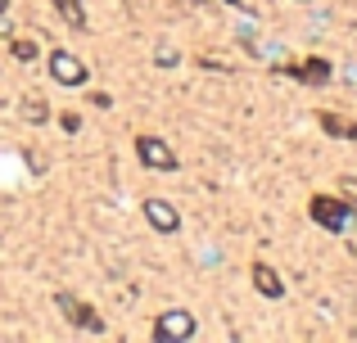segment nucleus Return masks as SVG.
Listing matches in <instances>:
<instances>
[{
    "instance_id": "obj_3",
    "label": "nucleus",
    "mask_w": 357,
    "mask_h": 343,
    "mask_svg": "<svg viewBox=\"0 0 357 343\" xmlns=\"http://www.w3.org/2000/svg\"><path fill=\"white\" fill-rule=\"evenodd\" d=\"M344 212H349V208H344L340 199H331V194H317V199H312V217L321 221L326 230H344V221H349Z\"/></svg>"
},
{
    "instance_id": "obj_11",
    "label": "nucleus",
    "mask_w": 357,
    "mask_h": 343,
    "mask_svg": "<svg viewBox=\"0 0 357 343\" xmlns=\"http://www.w3.org/2000/svg\"><path fill=\"white\" fill-rule=\"evenodd\" d=\"M59 5H77V0H59Z\"/></svg>"
},
{
    "instance_id": "obj_4",
    "label": "nucleus",
    "mask_w": 357,
    "mask_h": 343,
    "mask_svg": "<svg viewBox=\"0 0 357 343\" xmlns=\"http://www.w3.org/2000/svg\"><path fill=\"white\" fill-rule=\"evenodd\" d=\"M50 72H54V81H63V86H82L86 81V68H82L73 54H50Z\"/></svg>"
},
{
    "instance_id": "obj_7",
    "label": "nucleus",
    "mask_w": 357,
    "mask_h": 343,
    "mask_svg": "<svg viewBox=\"0 0 357 343\" xmlns=\"http://www.w3.org/2000/svg\"><path fill=\"white\" fill-rule=\"evenodd\" d=\"M59 312H68V317H73V321H77V326H82V330H100V321H96V312H91V308H82V303H77V298H63V294H59Z\"/></svg>"
},
{
    "instance_id": "obj_6",
    "label": "nucleus",
    "mask_w": 357,
    "mask_h": 343,
    "mask_svg": "<svg viewBox=\"0 0 357 343\" xmlns=\"http://www.w3.org/2000/svg\"><path fill=\"white\" fill-rule=\"evenodd\" d=\"M253 285H258V294H267V298H280V289H285V285H280V276L271 271L267 262L253 266Z\"/></svg>"
},
{
    "instance_id": "obj_8",
    "label": "nucleus",
    "mask_w": 357,
    "mask_h": 343,
    "mask_svg": "<svg viewBox=\"0 0 357 343\" xmlns=\"http://www.w3.org/2000/svg\"><path fill=\"white\" fill-rule=\"evenodd\" d=\"M14 54H18V59H27V63H32V59H36V45H32V41H14Z\"/></svg>"
},
{
    "instance_id": "obj_10",
    "label": "nucleus",
    "mask_w": 357,
    "mask_h": 343,
    "mask_svg": "<svg viewBox=\"0 0 357 343\" xmlns=\"http://www.w3.org/2000/svg\"><path fill=\"white\" fill-rule=\"evenodd\" d=\"M5 9H9V0H0V14H5Z\"/></svg>"
},
{
    "instance_id": "obj_9",
    "label": "nucleus",
    "mask_w": 357,
    "mask_h": 343,
    "mask_svg": "<svg viewBox=\"0 0 357 343\" xmlns=\"http://www.w3.org/2000/svg\"><path fill=\"white\" fill-rule=\"evenodd\" d=\"M344 194H349V199H357V181H344Z\"/></svg>"
},
{
    "instance_id": "obj_1",
    "label": "nucleus",
    "mask_w": 357,
    "mask_h": 343,
    "mask_svg": "<svg viewBox=\"0 0 357 343\" xmlns=\"http://www.w3.org/2000/svg\"><path fill=\"white\" fill-rule=\"evenodd\" d=\"M136 154H140V163H145V168H154V172H172L176 168V154L167 150L158 136H140V141H136Z\"/></svg>"
},
{
    "instance_id": "obj_5",
    "label": "nucleus",
    "mask_w": 357,
    "mask_h": 343,
    "mask_svg": "<svg viewBox=\"0 0 357 343\" xmlns=\"http://www.w3.org/2000/svg\"><path fill=\"white\" fill-rule=\"evenodd\" d=\"M145 217H149V226H154V230H176V226H181V217H176V208L167 199H149L145 203Z\"/></svg>"
},
{
    "instance_id": "obj_2",
    "label": "nucleus",
    "mask_w": 357,
    "mask_h": 343,
    "mask_svg": "<svg viewBox=\"0 0 357 343\" xmlns=\"http://www.w3.org/2000/svg\"><path fill=\"white\" fill-rule=\"evenodd\" d=\"M154 335L158 339H190L195 335V317L190 312H163L158 326H154Z\"/></svg>"
}]
</instances>
